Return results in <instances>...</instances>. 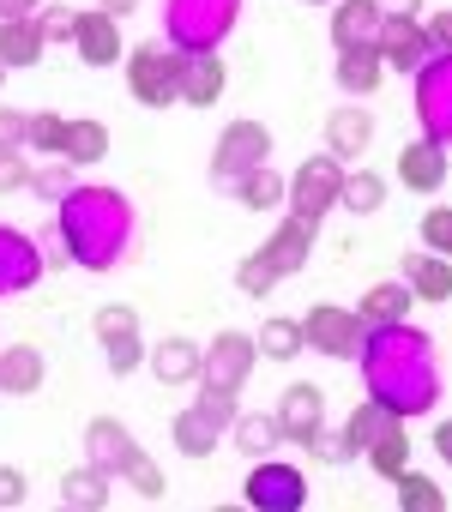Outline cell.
<instances>
[{
  "mask_svg": "<svg viewBox=\"0 0 452 512\" xmlns=\"http://www.w3.org/2000/svg\"><path fill=\"white\" fill-rule=\"evenodd\" d=\"M362 386L380 410L392 416H428L440 404V356H434V338L416 332L410 320H392V326H368L362 350Z\"/></svg>",
  "mask_w": 452,
  "mask_h": 512,
  "instance_id": "obj_1",
  "label": "cell"
},
{
  "mask_svg": "<svg viewBox=\"0 0 452 512\" xmlns=\"http://www.w3.org/2000/svg\"><path fill=\"white\" fill-rule=\"evenodd\" d=\"M55 229L67 241V260L79 272H115L133 253V205L121 187H91L79 181L61 205H55Z\"/></svg>",
  "mask_w": 452,
  "mask_h": 512,
  "instance_id": "obj_2",
  "label": "cell"
},
{
  "mask_svg": "<svg viewBox=\"0 0 452 512\" xmlns=\"http://www.w3.org/2000/svg\"><path fill=\"white\" fill-rule=\"evenodd\" d=\"M236 19H242V0H163V43L175 55H217Z\"/></svg>",
  "mask_w": 452,
  "mask_h": 512,
  "instance_id": "obj_3",
  "label": "cell"
},
{
  "mask_svg": "<svg viewBox=\"0 0 452 512\" xmlns=\"http://www.w3.org/2000/svg\"><path fill=\"white\" fill-rule=\"evenodd\" d=\"M266 163H272V127L266 121H230L217 133V151H211V187L230 193L242 175H254Z\"/></svg>",
  "mask_w": 452,
  "mask_h": 512,
  "instance_id": "obj_4",
  "label": "cell"
},
{
  "mask_svg": "<svg viewBox=\"0 0 452 512\" xmlns=\"http://www.w3.org/2000/svg\"><path fill=\"white\" fill-rule=\"evenodd\" d=\"M254 362H260V344H254L248 332H217V338L199 350V386H205V392H223V398H242Z\"/></svg>",
  "mask_w": 452,
  "mask_h": 512,
  "instance_id": "obj_5",
  "label": "cell"
},
{
  "mask_svg": "<svg viewBox=\"0 0 452 512\" xmlns=\"http://www.w3.org/2000/svg\"><path fill=\"white\" fill-rule=\"evenodd\" d=\"M338 193H344V163L332 157V151H314L308 163H296V175H290V217H302V223H314L320 229V217L338 205Z\"/></svg>",
  "mask_w": 452,
  "mask_h": 512,
  "instance_id": "obj_6",
  "label": "cell"
},
{
  "mask_svg": "<svg viewBox=\"0 0 452 512\" xmlns=\"http://www.w3.org/2000/svg\"><path fill=\"white\" fill-rule=\"evenodd\" d=\"M127 61V91L145 103V109H169L175 103V79H181V55L169 43H139L121 55Z\"/></svg>",
  "mask_w": 452,
  "mask_h": 512,
  "instance_id": "obj_7",
  "label": "cell"
},
{
  "mask_svg": "<svg viewBox=\"0 0 452 512\" xmlns=\"http://www.w3.org/2000/svg\"><path fill=\"white\" fill-rule=\"evenodd\" d=\"M416 121L428 145H452V55H428L416 73Z\"/></svg>",
  "mask_w": 452,
  "mask_h": 512,
  "instance_id": "obj_8",
  "label": "cell"
},
{
  "mask_svg": "<svg viewBox=\"0 0 452 512\" xmlns=\"http://www.w3.org/2000/svg\"><path fill=\"white\" fill-rule=\"evenodd\" d=\"M362 338H368L362 314H350V308H332V302L308 308V320H302V344H308V350H320L326 362H356Z\"/></svg>",
  "mask_w": 452,
  "mask_h": 512,
  "instance_id": "obj_9",
  "label": "cell"
},
{
  "mask_svg": "<svg viewBox=\"0 0 452 512\" xmlns=\"http://www.w3.org/2000/svg\"><path fill=\"white\" fill-rule=\"evenodd\" d=\"M91 332H97V344H103V362H109V374H133L139 362H145V338H139V314L127 308V302H103L97 308V320H91Z\"/></svg>",
  "mask_w": 452,
  "mask_h": 512,
  "instance_id": "obj_10",
  "label": "cell"
},
{
  "mask_svg": "<svg viewBox=\"0 0 452 512\" xmlns=\"http://www.w3.org/2000/svg\"><path fill=\"white\" fill-rule=\"evenodd\" d=\"M242 494H248V506H254V512H302V506H308V476H302L296 464L260 458V464H254V476L242 482Z\"/></svg>",
  "mask_w": 452,
  "mask_h": 512,
  "instance_id": "obj_11",
  "label": "cell"
},
{
  "mask_svg": "<svg viewBox=\"0 0 452 512\" xmlns=\"http://www.w3.org/2000/svg\"><path fill=\"white\" fill-rule=\"evenodd\" d=\"M43 247L25 235V229H13V223H0V296H25V290H37L43 284Z\"/></svg>",
  "mask_w": 452,
  "mask_h": 512,
  "instance_id": "obj_12",
  "label": "cell"
},
{
  "mask_svg": "<svg viewBox=\"0 0 452 512\" xmlns=\"http://www.w3.org/2000/svg\"><path fill=\"white\" fill-rule=\"evenodd\" d=\"M278 434L284 440H296V446H308L320 428H326V392L314 386V380H296V386H284V398H278Z\"/></svg>",
  "mask_w": 452,
  "mask_h": 512,
  "instance_id": "obj_13",
  "label": "cell"
},
{
  "mask_svg": "<svg viewBox=\"0 0 452 512\" xmlns=\"http://www.w3.org/2000/svg\"><path fill=\"white\" fill-rule=\"evenodd\" d=\"M223 85H230V67H223V55H181L175 103H187V109H211V103L223 97Z\"/></svg>",
  "mask_w": 452,
  "mask_h": 512,
  "instance_id": "obj_14",
  "label": "cell"
},
{
  "mask_svg": "<svg viewBox=\"0 0 452 512\" xmlns=\"http://www.w3.org/2000/svg\"><path fill=\"white\" fill-rule=\"evenodd\" d=\"M73 49H79L85 67H115V61L127 55V49H121V19H109L103 7L79 13V25H73Z\"/></svg>",
  "mask_w": 452,
  "mask_h": 512,
  "instance_id": "obj_15",
  "label": "cell"
},
{
  "mask_svg": "<svg viewBox=\"0 0 452 512\" xmlns=\"http://www.w3.org/2000/svg\"><path fill=\"white\" fill-rule=\"evenodd\" d=\"M374 55H380L386 67H398V73H416V67L434 55V43H428L422 19H386V25H380V43H374Z\"/></svg>",
  "mask_w": 452,
  "mask_h": 512,
  "instance_id": "obj_16",
  "label": "cell"
},
{
  "mask_svg": "<svg viewBox=\"0 0 452 512\" xmlns=\"http://www.w3.org/2000/svg\"><path fill=\"white\" fill-rule=\"evenodd\" d=\"M133 446L139 440L127 434L121 416H91V428H85V464H97L103 476H121V464H127Z\"/></svg>",
  "mask_w": 452,
  "mask_h": 512,
  "instance_id": "obj_17",
  "label": "cell"
},
{
  "mask_svg": "<svg viewBox=\"0 0 452 512\" xmlns=\"http://www.w3.org/2000/svg\"><path fill=\"white\" fill-rule=\"evenodd\" d=\"M380 7L374 0H338L332 7V49L344 55V49H374L380 43Z\"/></svg>",
  "mask_w": 452,
  "mask_h": 512,
  "instance_id": "obj_18",
  "label": "cell"
},
{
  "mask_svg": "<svg viewBox=\"0 0 452 512\" xmlns=\"http://www.w3.org/2000/svg\"><path fill=\"white\" fill-rule=\"evenodd\" d=\"M43 380H49V362L37 344H0V392L7 398H31L43 392Z\"/></svg>",
  "mask_w": 452,
  "mask_h": 512,
  "instance_id": "obj_19",
  "label": "cell"
},
{
  "mask_svg": "<svg viewBox=\"0 0 452 512\" xmlns=\"http://www.w3.org/2000/svg\"><path fill=\"white\" fill-rule=\"evenodd\" d=\"M368 145H374V115L356 109V103H338V109L326 115V151H332L338 163H350V157H362Z\"/></svg>",
  "mask_w": 452,
  "mask_h": 512,
  "instance_id": "obj_20",
  "label": "cell"
},
{
  "mask_svg": "<svg viewBox=\"0 0 452 512\" xmlns=\"http://www.w3.org/2000/svg\"><path fill=\"white\" fill-rule=\"evenodd\" d=\"M260 253L272 260V272H278V278H296V272L308 266V253H314V223H302V217H284Z\"/></svg>",
  "mask_w": 452,
  "mask_h": 512,
  "instance_id": "obj_21",
  "label": "cell"
},
{
  "mask_svg": "<svg viewBox=\"0 0 452 512\" xmlns=\"http://www.w3.org/2000/svg\"><path fill=\"white\" fill-rule=\"evenodd\" d=\"M404 284L416 302H452V260L446 253H404Z\"/></svg>",
  "mask_w": 452,
  "mask_h": 512,
  "instance_id": "obj_22",
  "label": "cell"
},
{
  "mask_svg": "<svg viewBox=\"0 0 452 512\" xmlns=\"http://www.w3.org/2000/svg\"><path fill=\"white\" fill-rule=\"evenodd\" d=\"M398 181L410 193H440L446 187V145H428V139L404 145L398 151Z\"/></svg>",
  "mask_w": 452,
  "mask_h": 512,
  "instance_id": "obj_23",
  "label": "cell"
},
{
  "mask_svg": "<svg viewBox=\"0 0 452 512\" xmlns=\"http://www.w3.org/2000/svg\"><path fill=\"white\" fill-rule=\"evenodd\" d=\"M362 458L374 464V476H386V482H392V476L410 464V434H404V416H386V422L374 428V440L362 446Z\"/></svg>",
  "mask_w": 452,
  "mask_h": 512,
  "instance_id": "obj_24",
  "label": "cell"
},
{
  "mask_svg": "<svg viewBox=\"0 0 452 512\" xmlns=\"http://www.w3.org/2000/svg\"><path fill=\"white\" fill-rule=\"evenodd\" d=\"M43 31H37V19H0V67L7 73H19V67H37L43 61Z\"/></svg>",
  "mask_w": 452,
  "mask_h": 512,
  "instance_id": "obj_25",
  "label": "cell"
},
{
  "mask_svg": "<svg viewBox=\"0 0 452 512\" xmlns=\"http://www.w3.org/2000/svg\"><path fill=\"white\" fill-rule=\"evenodd\" d=\"M410 302H416V296H410L404 278H380V284L362 296L356 314H362V326H392V320H410Z\"/></svg>",
  "mask_w": 452,
  "mask_h": 512,
  "instance_id": "obj_26",
  "label": "cell"
},
{
  "mask_svg": "<svg viewBox=\"0 0 452 512\" xmlns=\"http://www.w3.org/2000/svg\"><path fill=\"white\" fill-rule=\"evenodd\" d=\"M169 434H175V452H181V458H211L217 440H223V422H211V416L193 404V410H181V416L169 422Z\"/></svg>",
  "mask_w": 452,
  "mask_h": 512,
  "instance_id": "obj_27",
  "label": "cell"
},
{
  "mask_svg": "<svg viewBox=\"0 0 452 512\" xmlns=\"http://www.w3.org/2000/svg\"><path fill=\"white\" fill-rule=\"evenodd\" d=\"M151 374L163 380V386H187V380H199V350L187 344V338H163V344H151Z\"/></svg>",
  "mask_w": 452,
  "mask_h": 512,
  "instance_id": "obj_28",
  "label": "cell"
},
{
  "mask_svg": "<svg viewBox=\"0 0 452 512\" xmlns=\"http://www.w3.org/2000/svg\"><path fill=\"white\" fill-rule=\"evenodd\" d=\"M61 506H67V512H103V506H109V476H103L97 464L67 470V476H61Z\"/></svg>",
  "mask_w": 452,
  "mask_h": 512,
  "instance_id": "obj_29",
  "label": "cell"
},
{
  "mask_svg": "<svg viewBox=\"0 0 452 512\" xmlns=\"http://www.w3.org/2000/svg\"><path fill=\"white\" fill-rule=\"evenodd\" d=\"M332 73H338V91H350V97H368V91L386 79V61H380L374 49H344Z\"/></svg>",
  "mask_w": 452,
  "mask_h": 512,
  "instance_id": "obj_30",
  "label": "cell"
},
{
  "mask_svg": "<svg viewBox=\"0 0 452 512\" xmlns=\"http://www.w3.org/2000/svg\"><path fill=\"white\" fill-rule=\"evenodd\" d=\"M230 199H242L248 211H278V205L290 199V181L266 163V169H254V175H242V181L230 187Z\"/></svg>",
  "mask_w": 452,
  "mask_h": 512,
  "instance_id": "obj_31",
  "label": "cell"
},
{
  "mask_svg": "<svg viewBox=\"0 0 452 512\" xmlns=\"http://www.w3.org/2000/svg\"><path fill=\"white\" fill-rule=\"evenodd\" d=\"M338 205H344L350 217H374V211L386 205V175H374V169H344Z\"/></svg>",
  "mask_w": 452,
  "mask_h": 512,
  "instance_id": "obj_32",
  "label": "cell"
},
{
  "mask_svg": "<svg viewBox=\"0 0 452 512\" xmlns=\"http://www.w3.org/2000/svg\"><path fill=\"white\" fill-rule=\"evenodd\" d=\"M61 157L67 163H103L109 157V127L103 121H67V145H61Z\"/></svg>",
  "mask_w": 452,
  "mask_h": 512,
  "instance_id": "obj_33",
  "label": "cell"
},
{
  "mask_svg": "<svg viewBox=\"0 0 452 512\" xmlns=\"http://www.w3.org/2000/svg\"><path fill=\"white\" fill-rule=\"evenodd\" d=\"M392 482H398V506H404V512H446V488H440L434 476H416V470L404 464Z\"/></svg>",
  "mask_w": 452,
  "mask_h": 512,
  "instance_id": "obj_34",
  "label": "cell"
},
{
  "mask_svg": "<svg viewBox=\"0 0 452 512\" xmlns=\"http://www.w3.org/2000/svg\"><path fill=\"white\" fill-rule=\"evenodd\" d=\"M230 434H236V446H242L248 458H266V452H272V446L284 440V434H278V416H272V410H266V416H248V410H242V416L230 422Z\"/></svg>",
  "mask_w": 452,
  "mask_h": 512,
  "instance_id": "obj_35",
  "label": "cell"
},
{
  "mask_svg": "<svg viewBox=\"0 0 452 512\" xmlns=\"http://www.w3.org/2000/svg\"><path fill=\"white\" fill-rule=\"evenodd\" d=\"M254 344H260V356H272V362H290V356L308 350V344H302V320H266V326L254 332Z\"/></svg>",
  "mask_w": 452,
  "mask_h": 512,
  "instance_id": "obj_36",
  "label": "cell"
},
{
  "mask_svg": "<svg viewBox=\"0 0 452 512\" xmlns=\"http://www.w3.org/2000/svg\"><path fill=\"white\" fill-rule=\"evenodd\" d=\"M121 476H127V482L139 488V500H163V494H169V482H163V470H157V458H151V452H139V446L127 452V464H121Z\"/></svg>",
  "mask_w": 452,
  "mask_h": 512,
  "instance_id": "obj_37",
  "label": "cell"
},
{
  "mask_svg": "<svg viewBox=\"0 0 452 512\" xmlns=\"http://www.w3.org/2000/svg\"><path fill=\"white\" fill-rule=\"evenodd\" d=\"M278 284H284V278L272 272V260H266V253H248V260L236 266V290H242V296H272Z\"/></svg>",
  "mask_w": 452,
  "mask_h": 512,
  "instance_id": "obj_38",
  "label": "cell"
},
{
  "mask_svg": "<svg viewBox=\"0 0 452 512\" xmlns=\"http://www.w3.org/2000/svg\"><path fill=\"white\" fill-rule=\"evenodd\" d=\"M73 187H79V181H73V163H67V157H61V163L31 169V193H37V199H55V205H61Z\"/></svg>",
  "mask_w": 452,
  "mask_h": 512,
  "instance_id": "obj_39",
  "label": "cell"
},
{
  "mask_svg": "<svg viewBox=\"0 0 452 512\" xmlns=\"http://www.w3.org/2000/svg\"><path fill=\"white\" fill-rule=\"evenodd\" d=\"M61 145H67V121L61 115H31V133H25V151H49V157H61Z\"/></svg>",
  "mask_w": 452,
  "mask_h": 512,
  "instance_id": "obj_40",
  "label": "cell"
},
{
  "mask_svg": "<svg viewBox=\"0 0 452 512\" xmlns=\"http://www.w3.org/2000/svg\"><path fill=\"white\" fill-rule=\"evenodd\" d=\"M422 247L428 253H446V260H452V205H434V211H422Z\"/></svg>",
  "mask_w": 452,
  "mask_h": 512,
  "instance_id": "obj_41",
  "label": "cell"
},
{
  "mask_svg": "<svg viewBox=\"0 0 452 512\" xmlns=\"http://www.w3.org/2000/svg\"><path fill=\"white\" fill-rule=\"evenodd\" d=\"M73 25H79L73 7H55V0H43V7H37V31H43V43H73Z\"/></svg>",
  "mask_w": 452,
  "mask_h": 512,
  "instance_id": "obj_42",
  "label": "cell"
},
{
  "mask_svg": "<svg viewBox=\"0 0 452 512\" xmlns=\"http://www.w3.org/2000/svg\"><path fill=\"white\" fill-rule=\"evenodd\" d=\"M308 452H314V458H326V464H356V458H362V446H356L344 428H338V434H326V428H320V434L308 440Z\"/></svg>",
  "mask_w": 452,
  "mask_h": 512,
  "instance_id": "obj_43",
  "label": "cell"
},
{
  "mask_svg": "<svg viewBox=\"0 0 452 512\" xmlns=\"http://www.w3.org/2000/svg\"><path fill=\"white\" fill-rule=\"evenodd\" d=\"M386 416H392V410H380V404L368 398V404H356V410H350V422H344V434H350L356 446H368V440H374V428H380Z\"/></svg>",
  "mask_w": 452,
  "mask_h": 512,
  "instance_id": "obj_44",
  "label": "cell"
},
{
  "mask_svg": "<svg viewBox=\"0 0 452 512\" xmlns=\"http://www.w3.org/2000/svg\"><path fill=\"white\" fill-rule=\"evenodd\" d=\"M25 133H31V115L0 103V151H25Z\"/></svg>",
  "mask_w": 452,
  "mask_h": 512,
  "instance_id": "obj_45",
  "label": "cell"
},
{
  "mask_svg": "<svg viewBox=\"0 0 452 512\" xmlns=\"http://www.w3.org/2000/svg\"><path fill=\"white\" fill-rule=\"evenodd\" d=\"M19 187H31V163H25V151H0V193H19Z\"/></svg>",
  "mask_w": 452,
  "mask_h": 512,
  "instance_id": "obj_46",
  "label": "cell"
},
{
  "mask_svg": "<svg viewBox=\"0 0 452 512\" xmlns=\"http://www.w3.org/2000/svg\"><path fill=\"white\" fill-rule=\"evenodd\" d=\"M13 506H25V470L0 464V512H13Z\"/></svg>",
  "mask_w": 452,
  "mask_h": 512,
  "instance_id": "obj_47",
  "label": "cell"
},
{
  "mask_svg": "<svg viewBox=\"0 0 452 512\" xmlns=\"http://www.w3.org/2000/svg\"><path fill=\"white\" fill-rule=\"evenodd\" d=\"M422 31H428V43H434V55H452V7H440V13H434V19H428Z\"/></svg>",
  "mask_w": 452,
  "mask_h": 512,
  "instance_id": "obj_48",
  "label": "cell"
},
{
  "mask_svg": "<svg viewBox=\"0 0 452 512\" xmlns=\"http://www.w3.org/2000/svg\"><path fill=\"white\" fill-rule=\"evenodd\" d=\"M374 7H380V19H416L422 0H374Z\"/></svg>",
  "mask_w": 452,
  "mask_h": 512,
  "instance_id": "obj_49",
  "label": "cell"
},
{
  "mask_svg": "<svg viewBox=\"0 0 452 512\" xmlns=\"http://www.w3.org/2000/svg\"><path fill=\"white\" fill-rule=\"evenodd\" d=\"M434 452H440V464L452 470V416H446V422H434Z\"/></svg>",
  "mask_w": 452,
  "mask_h": 512,
  "instance_id": "obj_50",
  "label": "cell"
},
{
  "mask_svg": "<svg viewBox=\"0 0 452 512\" xmlns=\"http://www.w3.org/2000/svg\"><path fill=\"white\" fill-rule=\"evenodd\" d=\"M43 0H0V19H37Z\"/></svg>",
  "mask_w": 452,
  "mask_h": 512,
  "instance_id": "obj_51",
  "label": "cell"
},
{
  "mask_svg": "<svg viewBox=\"0 0 452 512\" xmlns=\"http://www.w3.org/2000/svg\"><path fill=\"white\" fill-rule=\"evenodd\" d=\"M97 7H103V13H109V19H127V13H133V7H139V0H97Z\"/></svg>",
  "mask_w": 452,
  "mask_h": 512,
  "instance_id": "obj_52",
  "label": "cell"
},
{
  "mask_svg": "<svg viewBox=\"0 0 452 512\" xmlns=\"http://www.w3.org/2000/svg\"><path fill=\"white\" fill-rule=\"evenodd\" d=\"M308 7H338V0H308Z\"/></svg>",
  "mask_w": 452,
  "mask_h": 512,
  "instance_id": "obj_53",
  "label": "cell"
},
{
  "mask_svg": "<svg viewBox=\"0 0 452 512\" xmlns=\"http://www.w3.org/2000/svg\"><path fill=\"white\" fill-rule=\"evenodd\" d=\"M0 79H7V67H0Z\"/></svg>",
  "mask_w": 452,
  "mask_h": 512,
  "instance_id": "obj_54",
  "label": "cell"
}]
</instances>
